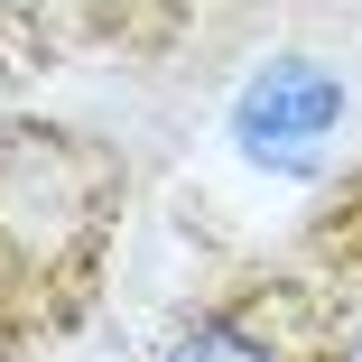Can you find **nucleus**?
Here are the masks:
<instances>
[{
	"label": "nucleus",
	"instance_id": "obj_1",
	"mask_svg": "<svg viewBox=\"0 0 362 362\" xmlns=\"http://www.w3.org/2000/svg\"><path fill=\"white\" fill-rule=\"evenodd\" d=\"M334 121H344V84L325 75V65H307V56L269 65V75L233 103V139L251 158H279V168H307V149Z\"/></svg>",
	"mask_w": 362,
	"mask_h": 362
},
{
	"label": "nucleus",
	"instance_id": "obj_2",
	"mask_svg": "<svg viewBox=\"0 0 362 362\" xmlns=\"http://www.w3.org/2000/svg\"><path fill=\"white\" fill-rule=\"evenodd\" d=\"M168 362H279V353H269L260 334H242V325H223V316H214V325H195Z\"/></svg>",
	"mask_w": 362,
	"mask_h": 362
}]
</instances>
